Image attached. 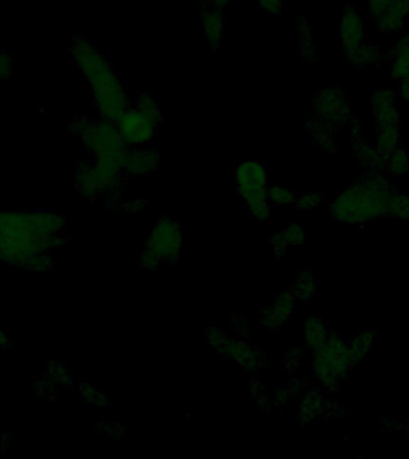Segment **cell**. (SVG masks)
<instances>
[{"label":"cell","mask_w":409,"mask_h":459,"mask_svg":"<svg viewBox=\"0 0 409 459\" xmlns=\"http://www.w3.org/2000/svg\"><path fill=\"white\" fill-rule=\"evenodd\" d=\"M387 11L399 17L406 18L409 16V0H390Z\"/></svg>","instance_id":"obj_35"},{"label":"cell","mask_w":409,"mask_h":459,"mask_svg":"<svg viewBox=\"0 0 409 459\" xmlns=\"http://www.w3.org/2000/svg\"><path fill=\"white\" fill-rule=\"evenodd\" d=\"M370 102L374 111L376 128L401 126L402 118L395 106L396 94L389 90H375L371 94Z\"/></svg>","instance_id":"obj_11"},{"label":"cell","mask_w":409,"mask_h":459,"mask_svg":"<svg viewBox=\"0 0 409 459\" xmlns=\"http://www.w3.org/2000/svg\"><path fill=\"white\" fill-rule=\"evenodd\" d=\"M346 56L355 66L367 67L370 65L375 64L376 61L380 59V49L374 43L364 41L360 46Z\"/></svg>","instance_id":"obj_19"},{"label":"cell","mask_w":409,"mask_h":459,"mask_svg":"<svg viewBox=\"0 0 409 459\" xmlns=\"http://www.w3.org/2000/svg\"><path fill=\"white\" fill-rule=\"evenodd\" d=\"M234 176L237 193L248 209L268 201L267 171L262 163L256 161L241 162L234 170Z\"/></svg>","instance_id":"obj_6"},{"label":"cell","mask_w":409,"mask_h":459,"mask_svg":"<svg viewBox=\"0 0 409 459\" xmlns=\"http://www.w3.org/2000/svg\"><path fill=\"white\" fill-rule=\"evenodd\" d=\"M305 335L309 344L312 348L317 349L322 347L327 341V332L326 328L317 317H310L305 324Z\"/></svg>","instance_id":"obj_22"},{"label":"cell","mask_w":409,"mask_h":459,"mask_svg":"<svg viewBox=\"0 0 409 459\" xmlns=\"http://www.w3.org/2000/svg\"><path fill=\"white\" fill-rule=\"evenodd\" d=\"M388 213L401 220L409 221V195L392 191L389 201Z\"/></svg>","instance_id":"obj_23"},{"label":"cell","mask_w":409,"mask_h":459,"mask_svg":"<svg viewBox=\"0 0 409 459\" xmlns=\"http://www.w3.org/2000/svg\"><path fill=\"white\" fill-rule=\"evenodd\" d=\"M315 280L312 279L309 273H304V275L299 277L298 282H297V293H298L299 298H302L304 300L310 299L315 292Z\"/></svg>","instance_id":"obj_30"},{"label":"cell","mask_w":409,"mask_h":459,"mask_svg":"<svg viewBox=\"0 0 409 459\" xmlns=\"http://www.w3.org/2000/svg\"><path fill=\"white\" fill-rule=\"evenodd\" d=\"M307 129L309 134L312 136L316 145L326 151H337L335 146V127L326 121L312 116L307 120Z\"/></svg>","instance_id":"obj_15"},{"label":"cell","mask_w":409,"mask_h":459,"mask_svg":"<svg viewBox=\"0 0 409 459\" xmlns=\"http://www.w3.org/2000/svg\"><path fill=\"white\" fill-rule=\"evenodd\" d=\"M322 200L323 199H322L320 194L307 193V194H303V195L297 198L294 204H297V207L300 209H312L317 207V206H320Z\"/></svg>","instance_id":"obj_31"},{"label":"cell","mask_w":409,"mask_h":459,"mask_svg":"<svg viewBox=\"0 0 409 459\" xmlns=\"http://www.w3.org/2000/svg\"><path fill=\"white\" fill-rule=\"evenodd\" d=\"M81 395L83 398L90 404H94L97 407H104L107 404V398L102 392H98L96 387L89 384H83L81 387Z\"/></svg>","instance_id":"obj_28"},{"label":"cell","mask_w":409,"mask_h":459,"mask_svg":"<svg viewBox=\"0 0 409 459\" xmlns=\"http://www.w3.org/2000/svg\"><path fill=\"white\" fill-rule=\"evenodd\" d=\"M200 22L205 38L209 43V46L214 49H218L225 30V21L222 10L216 9L212 5L205 6L201 11Z\"/></svg>","instance_id":"obj_12"},{"label":"cell","mask_w":409,"mask_h":459,"mask_svg":"<svg viewBox=\"0 0 409 459\" xmlns=\"http://www.w3.org/2000/svg\"><path fill=\"white\" fill-rule=\"evenodd\" d=\"M377 28L383 33V34H397L405 26V18L399 17L394 13L385 11L380 17L374 19Z\"/></svg>","instance_id":"obj_24"},{"label":"cell","mask_w":409,"mask_h":459,"mask_svg":"<svg viewBox=\"0 0 409 459\" xmlns=\"http://www.w3.org/2000/svg\"><path fill=\"white\" fill-rule=\"evenodd\" d=\"M390 0H367V13L372 19L380 17L388 10Z\"/></svg>","instance_id":"obj_33"},{"label":"cell","mask_w":409,"mask_h":459,"mask_svg":"<svg viewBox=\"0 0 409 459\" xmlns=\"http://www.w3.org/2000/svg\"><path fill=\"white\" fill-rule=\"evenodd\" d=\"M206 1H209V0H200V3H202V4H206Z\"/></svg>","instance_id":"obj_43"},{"label":"cell","mask_w":409,"mask_h":459,"mask_svg":"<svg viewBox=\"0 0 409 459\" xmlns=\"http://www.w3.org/2000/svg\"><path fill=\"white\" fill-rule=\"evenodd\" d=\"M296 199H297V196L294 195L289 188L280 186V184L268 187V201H271L272 204L287 206V204H294Z\"/></svg>","instance_id":"obj_25"},{"label":"cell","mask_w":409,"mask_h":459,"mask_svg":"<svg viewBox=\"0 0 409 459\" xmlns=\"http://www.w3.org/2000/svg\"><path fill=\"white\" fill-rule=\"evenodd\" d=\"M13 344V340L10 339L9 335L0 328V347L1 348H8Z\"/></svg>","instance_id":"obj_41"},{"label":"cell","mask_w":409,"mask_h":459,"mask_svg":"<svg viewBox=\"0 0 409 459\" xmlns=\"http://www.w3.org/2000/svg\"><path fill=\"white\" fill-rule=\"evenodd\" d=\"M13 56L9 53L0 51V81L9 79L13 74Z\"/></svg>","instance_id":"obj_34"},{"label":"cell","mask_w":409,"mask_h":459,"mask_svg":"<svg viewBox=\"0 0 409 459\" xmlns=\"http://www.w3.org/2000/svg\"><path fill=\"white\" fill-rule=\"evenodd\" d=\"M47 377L63 387H68L72 384V376L70 371L59 362H53L48 365Z\"/></svg>","instance_id":"obj_27"},{"label":"cell","mask_w":409,"mask_h":459,"mask_svg":"<svg viewBox=\"0 0 409 459\" xmlns=\"http://www.w3.org/2000/svg\"><path fill=\"white\" fill-rule=\"evenodd\" d=\"M76 188L79 195L86 199H94L96 196L102 195L93 161H83L78 163L76 170Z\"/></svg>","instance_id":"obj_14"},{"label":"cell","mask_w":409,"mask_h":459,"mask_svg":"<svg viewBox=\"0 0 409 459\" xmlns=\"http://www.w3.org/2000/svg\"><path fill=\"white\" fill-rule=\"evenodd\" d=\"M297 41L303 59L307 60L309 64H315L317 61V48L314 45L312 26L305 18H299L297 22Z\"/></svg>","instance_id":"obj_17"},{"label":"cell","mask_w":409,"mask_h":459,"mask_svg":"<svg viewBox=\"0 0 409 459\" xmlns=\"http://www.w3.org/2000/svg\"><path fill=\"white\" fill-rule=\"evenodd\" d=\"M397 96L405 101L409 102V76L401 79L397 86Z\"/></svg>","instance_id":"obj_38"},{"label":"cell","mask_w":409,"mask_h":459,"mask_svg":"<svg viewBox=\"0 0 409 459\" xmlns=\"http://www.w3.org/2000/svg\"><path fill=\"white\" fill-rule=\"evenodd\" d=\"M143 264L145 266L147 269H154V268L157 267L159 261H158L154 255H152L150 251L145 250V252L143 254Z\"/></svg>","instance_id":"obj_39"},{"label":"cell","mask_w":409,"mask_h":459,"mask_svg":"<svg viewBox=\"0 0 409 459\" xmlns=\"http://www.w3.org/2000/svg\"><path fill=\"white\" fill-rule=\"evenodd\" d=\"M66 219L48 211L0 212V261L24 268L33 256L64 245Z\"/></svg>","instance_id":"obj_1"},{"label":"cell","mask_w":409,"mask_h":459,"mask_svg":"<svg viewBox=\"0 0 409 459\" xmlns=\"http://www.w3.org/2000/svg\"><path fill=\"white\" fill-rule=\"evenodd\" d=\"M365 23L357 6L346 5L339 24V36L346 56L365 41Z\"/></svg>","instance_id":"obj_10"},{"label":"cell","mask_w":409,"mask_h":459,"mask_svg":"<svg viewBox=\"0 0 409 459\" xmlns=\"http://www.w3.org/2000/svg\"><path fill=\"white\" fill-rule=\"evenodd\" d=\"M352 151L360 166H365L370 171H385L387 157L380 153L376 145L369 144L360 138L358 140L352 141Z\"/></svg>","instance_id":"obj_13"},{"label":"cell","mask_w":409,"mask_h":459,"mask_svg":"<svg viewBox=\"0 0 409 459\" xmlns=\"http://www.w3.org/2000/svg\"><path fill=\"white\" fill-rule=\"evenodd\" d=\"M401 126H385L376 128L377 131V149L385 157L400 147Z\"/></svg>","instance_id":"obj_18"},{"label":"cell","mask_w":409,"mask_h":459,"mask_svg":"<svg viewBox=\"0 0 409 459\" xmlns=\"http://www.w3.org/2000/svg\"><path fill=\"white\" fill-rule=\"evenodd\" d=\"M385 171H389L394 176H405L409 174V153L407 150H395L387 157Z\"/></svg>","instance_id":"obj_21"},{"label":"cell","mask_w":409,"mask_h":459,"mask_svg":"<svg viewBox=\"0 0 409 459\" xmlns=\"http://www.w3.org/2000/svg\"><path fill=\"white\" fill-rule=\"evenodd\" d=\"M161 153L154 147L141 146L128 149L120 157V166L124 174L132 177H141L152 174L161 166Z\"/></svg>","instance_id":"obj_9"},{"label":"cell","mask_w":409,"mask_h":459,"mask_svg":"<svg viewBox=\"0 0 409 459\" xmlns=\"http://www.w3.org/2000/svg\"><path fill=\"white\" fill-rule=\"evenodd\" d=\"M70 51L76 66L90 86L99 118L115 124L125 111L131 108V102L111 63L89 40L81 35L73 36Z\"/></svg>","instance_id":"obj_2"},{"label":"cell","mask_w":409,"mask_h":459,"mask_svg":"<svg viewBox=\"0 0 409 459\" xmlns=\"http://www.w3.org/2000/svg\"><path fill=\"white\" fill-rule=\"evenodd\" d=\"M133 108L139 111L141 114L144 115L147 119L151 120L154 124H161L163 119L162 109H161V106H159L157 99L152 97L151 95L146 94V92L138 95Z\"/></svg>","instance_id":"obj_20"},{"label":"cell","mask_w":409,"mask_h":459,"mask_svg":"<svg viewBox=\"0 0 409 459\" xmlns=\"http://www.w3.org/2000/svg\"><path fill=\"white\" fill-rule=\"evenodd\" d=\"M34 384L35 387H36V392L42 397L48 398L54 392V384L56 382H53L51 378H48V377L38 379V382H35Z\"/></svg>","instance_id":"obj_36"},{"label":"cell","mask_w":409,"mask_h":459,"mask_svg":"<svg viewBox=\"0 0 409 459\" xmlns=\"http://www.w3.org/2000/svg\"><path fill=\"white\" fill-rule=\"evenodd\" d=\"M392 58L390 74L394 79L401 81L409 76V33L401 38L389 53Z\"/></svg>","instance_id":"obj_16"},{"label":"cell","mask_w":409,"mask_h":459,"mask_svg":"<svg viewBox=\"0 0 409 459\" xmlns=\"http://www.w3.org/2000/svg\"><path fill=\"white\" fill-rule=\"evenodd\" d=\"M53 266V259L49 251H41L39 254L33 256L26 262L24 269L33 273H45L51 269Z\"/></svg>","instance_id":"obj_26"},{"label":"cell","mask_w":409,"mask_h":459,"mask_svg":"<svg viewBox=\"0 0 409 459\" xmlns=\"http://www.w3.org/2000/svg\"><path fill=\"white\" fill-rule=\"evenodd\" d=\"M181 226L173 218L159 219L146 239L145 250L150 251L159 262H175L181 254Z\"/></svg>","instance_id":"obj_5"},{"label":"cell","mask_w":409,"mask_h":459,"mask_svg":"<svg viewBox=\"0 0 409 459\" xmlns=\"http://www.w3.org/2000/svg\"><path fill=\"white\" fill-rule=\"evenodd\" d=\"M261 8L269 15H279L285 0H256Z\"/></svg>","instance_id":"obj_37"},{"label":"cell","mask_w":409,"mask_h":459,"mask_svg":"<svg viewBox=\"0 0 409 459\" xmlns=\"http://www.w3.org/2000/svg\"><path fill=\"white\" fill-rule=\"evenodd\" d=\"M316 118L334 127L350 124L353 121L350 102L339 86H328L316 95L312 102Z\"/></svg>","instance_id":"obj_7"},{"label":"cell","mask_w":409,"mask_h":459,"mask_svg":"<svg viewBox=\"0 0 409 459\" xmlns=\"http://www.w3.org/2000/svg\"><path fill=\"white\" fill-rule=\"evenodd\" d=\"M282 239H285L287 245H299L305 242V234L304 230L299 224H290L282 232Z\"/></svg>","instance_id":"obj_29"},{"label":"cell","mask_w":409,"mask_h":459,"mask_svg":"<svg viewBox=\"0 0 409 459\" xmlns=\"http://www.w3.org/2000/svg\"><path fill=\"white\" fill-rule=\"evenodd\" d=\"M120 134L131 147L149 146L156 136L159 124H154L134 108H129L115 122Z\"/></svg>","instance_id":"obj_8"},{"label":"cell","mask_w":409,"mask_h":459,"mask_svg":"<svg viewBox=\"0 0 409 459\" xmlns=\"http://www.w3.org/2000/svg\"><path fill=\"white\" fill-rule=\"evenodd\" d=\"M392 191L382 172L369 170L332 200L329 212L344 224H364L388 213Z\"/></svg>","instance_id":"obj_3"},{"label":"cell","mask_w":409,"mask_h":459,"mask_svg":"<svg viewBox=\"0 0 409 459\" xmlns=\"http://www.w3.org/2000/svg\"><path fill=\"white\" fill-rule=\"evenodd\" d=\"M70 131L81 138V144L97 157H121L129 146L114 122L81 116L68 126Z\"/></svg>","instance_id":"obj_4"},{"label":"cell","mask_w":409,"mask_h":459,"mask_svg":"<svg viewBox=\"0 0 409 459\" xmlns=\"http://www.w3.org/2000/svg\"><path fill=\"white\" fill-rule=\"evenodd\" d=\"M209 5H212L216 9L222 10L223 11L229 5L231 0H209Z\"/></svg>","instance_id":"obj_42"},{"label":"cell","mask_w":409,"mask_h":459,"mask_svg":"<svg viewBox=\"0 0 409 459\" xmlns=\"http://www.w3.org/2000/svg\"><path fill=\"white\" fill-rule=\"evenodd\" d=\"M144 206H145V202L143 200L132 201V202L125 204L124 211L129 213H136L138 212V211H141Z\"/></svg>","instance_id":"obj_40"},{"label":"cell","mask_w":409,"mask_h":459,"mask_svg":"<svg viewBox=\"0 0 409 459\" xmlns=\"http://www.w3.org/2000/svg\"><path fill=\"white\" fill-rule=\"evenodd\" d=\"M248 209L252 214V217L257 221H267L272 216V206H271L268 201L255 204V206L249 207Z\"/></svg>","instance_id":"obj_32"}]
</instances>
